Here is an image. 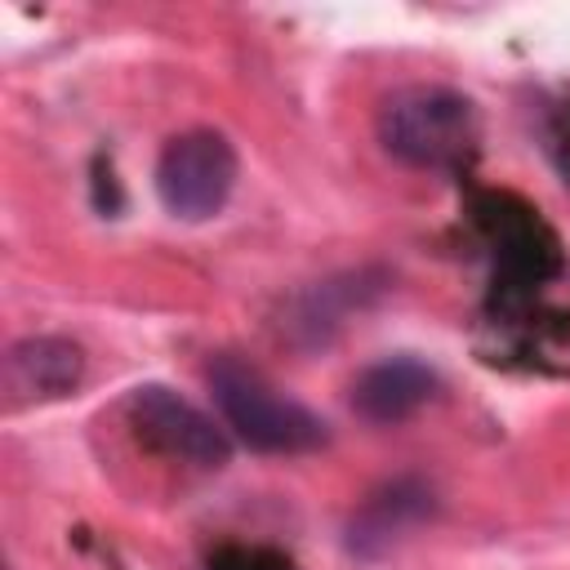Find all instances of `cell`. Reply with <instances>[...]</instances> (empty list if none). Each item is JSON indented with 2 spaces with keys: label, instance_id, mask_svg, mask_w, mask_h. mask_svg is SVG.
I'll return each mask as SVG.
<instances>
[{
  "label": "cell",
  "instance_id": "obj_6",
  "mask_svg": "<svg viewBox=\"0 0 570 570\" xmlns=\"http://www.w3.org/2000/svg\"><path fill=\"white\" fill-rule=\"evenodd\" d=\"M441 392V379L419 356H383L352 383V410L365 423H405Z\"/></svg>",
  "mask_w": 570,
  "mask_h": 570
},
{
  "label": "cell",
  "instance_id": "obj_3",
  "mask_svg": "<svg viewBox=\"0 0 570 570\" xmlns=\"http://www.w3.org/2000/svg\"><path fill=\"white\" fill-rule=\"evenodd\" d=\"M240 160L227 134L218 129H183L160 147L156 160V196L183 223L214 218L236 187Z\"/></svg>",
  "mask_w": 570,
  "mask_h": 570
},
{
  "label": "cell",
  "instance_id": "obj_4",
  "mask_svg": "<svg viewBox=\"0 0 570 570\" xmlns=\"http://www.w3.org/2000/svg\"><path fill=\"white\" fill-rule=\"evenodd\" d=\"M129 428L138 432V441H147L151 450H160L165 459L191 463V468H223L232 459V441L227 432L187 396H178L174 387L147 383L134 387L125 401Z\"/></svg>",
  "mask_w": 570,
  "mask_h": 570
},
{
  "label": "cell",
  "instance_id": "obj_2",
  "mask_svg": "<svg viewBox=\"0 0 570 570\" xmlns=\"http://www.w3.org/2000/svg\"><path fill=\"white\" fill-rule=\"evenodd\" d=\"M476 138L472 102L445 85H410L379 107V142L414 169H463Z\"/></svg>",
  "mask_w": 570,
  "mask_h": 570
},
{
  "label": "cell",
  "instance_id": "obj_8",
  "mask_svg": "<svg viewBox=\"0 0 570 570\" xmlns=\"http://www.w3.org/2000/svg\"><path fill=\"white\" fill-rule=\"evenodd\" d=\"M383 285H374L365 272H347V276H334V281H321L312 289H303L294 298V312L285 321L289 334H298L303 343H325L334 338L352 312H361Z\"/></svg>",
  "mask_w": 570,
  "mask_h": 570
},
{
  "label": "cell",
  "instance_id": "obj_5",
  "mask_svg": "<svg viewBox=\"0 0 570 570\" xmlns=\"http://www.w3.org/2000/svg\"><path fill=\"white\" fill-rule=\"evenodd\" d=\"M80 379H85V352L62 334L18 338L0 361V387H4L9 410L36 405V401H58V396L76 392Z\"/></svg>",
  "mask_w": 570,
  "mask_h": 570
},
{
  "label": "cell",
  "instance_id": "obj_9",
  "mask_svg": "<svg viewBox=\"0 0 570 570\" xmlns=\"http://www.w3.org/2000/svg\"><path fill=\"white\" fill-rule=\"evenodd\" d=\"M209 570H289V561H281L263 548H227L209 561Z\"/></svg>",
  "mask_w": 570,
  "mask_h": 570
},
{
  "label": "cell",
  "instance_id": "obj_1",
  "mask_svg": "<svg viewBox=\"0 0 570 570\" xmlns=\"http://www.w3.org/2000/svg\"><path fill=\"white\" fill-rule=\"evenodd\" d=\"M209 392L223 423L258 454H307L330 441V428L321 414L285 396L267 374H258L236 356L209 361Z\"/></svg>",
  "mask_w": 570,
  "mask_h": 570
},
{
  "label": "cell",
  "instance_id": "obj_7",
  "mask_svg": "<svg viewBox=\"0 0 570 570\" xmlns=\"http://www.w3.org/2000/svg\"><path fill=\"white\" fill-rule=\"evenodd\" d=\"M428 517H432V490L414 476H401L356 508V517L347 521V548L356 557H379Z\"/></svg>",
  "mask_w": 570,
  "mask_h": 570
}]
</instances>
